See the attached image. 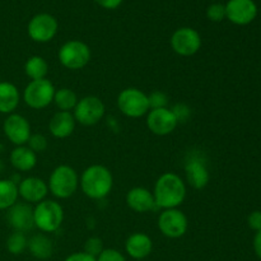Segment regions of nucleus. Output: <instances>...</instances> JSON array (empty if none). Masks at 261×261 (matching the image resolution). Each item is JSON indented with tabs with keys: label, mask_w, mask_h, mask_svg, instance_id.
Returning a JSON list of instances; mask_svg holds the SVG:
<instances>
[{
	"label": "nucleus",
	"mask_w": 261,
	"mask_h": 261,
	"mask_svg": "<svg viewBox=\"0 0 261 261\" xmlns=\"http://www.w3.org/2000/svg\"><path fill=\"white\" fill-rule=\"evenodd\" d=\"M177 120L171 109H154L149 110L147 114V126L150 133L158 137H165L171 134L177 126Z\"/></svg>",
	"instance_id": "nucleus-14"
},
{
	"label": "nucleus",
	"mask_w": 261,
	"mask_h": 261,
	"mask_svg": "<svg viewBox=\"0 0 261 261\" xmlns=\"http://www.w3.org/2000/svg\"><path fill=\"white\" fill-rule=\"evenodd\" d=\"M75 119L71 112L58 111L48 122V132L54 138L65 139L70 137L75 130Z\"/></svg>",
	"instance_id": "nucleus-20"
},
{
	"label": "nucleus",
	"mask_w": 261,
	"mask_h": 261,
	"mask_svg": "<svg viewBox=\"0 0 261 261\" xmlns=\"http://www.w3.org/2000/svg\"><path fill=\"white\" fill-rule=\"evenodd\" d=\"M96 259L97 261H126L124 255L116 249H103Z\"/></svg>",
	"instance_id": "nucleus-33"
},
{
	"label": "nucleus",
	"mask_w": 261,
	"mask_h": 261,
	"mask_svg": "<svg viewBox=\"0 0 261 261\" xmlns=\"http://www.w3.org/2000/svg\"><path fill=\"white\" fill-rule=\"evenodd\" d=\"M206 17L212 22H222L226 18V5L221 3H214L206 9Z\"/></svg>",
	"instance_id": "nucleus-29"
},
{
	"label": "nucleus",
	"mask_w": 261,
	"mask_h": 261,
	"mask_svg": "<svg viewBox=\"0 0 261 261\" xmlns=\"http://www.w3.org/2000/svg\"><path fill=\"white\" fill-rule=\"evenodd\" d=\"M7 212L8 223L15 232L25 233L35 227L33 208L28 203H18L17 201Z\"/></svg>",
	"instance_id": "nucleus-16"
},
{
	"label": "nucleus",
	"mask_w": 261,
	"mask_h": 261,
	"mask_svg": "<svg viewBox=\"0 0 261 261\" xmlns=\"http://www.w3.org/2000/svg\"><path fill=\"white\" fill-rule=\"evenodd\" d=\"M18 194L28 204H37L45 200L48 194V186L42 178L30 176L18 184Z\"/></svg>",
	"instance_id": "nucleus-17"
},
{
	"label": "nucleus",
	"mask_w": 261,
	"mask_h": 261,
	"mask_svg": "<svg viewBox=\"0 0 261 261\" xmlns=\"http://www.w3.org/2000/svg\"><path fill=\"white\" fill-rule=\"evenodd\" d=\"M148 101H149L150 110L154 109H165L168 105L167 94L161 91H154L148 94Z\"/></svg>",
	"instance_id": "nucleus-30"
},
{
	"label": "nucleus",
	"mask_w": 261,
	"mask_h": 261,
	"mask_svg": "<svg viewBox=\"0 0 261 261\" xmlns=\"http://www.w3.org/2000/svg\"><path fill=\"white\" fill-rule=\"evenodd\" d=\"M3 132H4L7 139L10 143H13L15 147L27 144L28 139L32 135L30 121L24 116L14 114V112L8 115L7 119L4 120Z\"/></svg>",
	"instance_id": "nucleus-12"
},
{
	"label": "nucleus",
	"mask_w": 261,
	"mask_h": 261,
	"mask_svg": "<svg viewBox=\"0 0 261 261\" xmlns=\"http://www.w3.org/2000/svg\"><path fill=\"white\" fill-rule=\"evenodd\" d=\"M105 103L97 96H86L78 99V103L73 110L75 121L84 126H93L98 124L105 116Z\"/></svg>",
	"instance_id": "nucleus-8"
},
{
	"label": "nucleus",
	"mask_w": 261,
	"mask_h": 261,
	"mask_svg": "<svg viewBox=\"0 0 261 261\" xmlns=\"http://www.w3.org/2000/svg\"><path fill=\"white\" fill-rule=\"evenodd\" d=\"M18 185L12 180H0V211H8L18 200Z\"/></svg>",
	"instance_id": "nucleus-25"
},
{
	"label": "nucleus",
	"mask_w": 261,
	"mask_h": 261,
	"mask_svg": "<svg viewBox=\"0 0 261 261\" xmlns=\"http://www.w3.org/2000/svg\"><path fill=\"white\" fill-rule=\"evenodd\" d=\"M27 147L30 148V149H32L33 152L37 154V153H42L47 149L48 142H47V139H46L45 135L32 134L30 137V139H28Z\"/></svg>",
	"instance_id": "nucleus-28"
},
{
	"label": "nucleus",
	"mask_w": 261,
	"mask_h": 261,
	"mask_svg": "<svg viewBox=\"0 0 261 261\" xmlns=\"http://www.w3.org/2000/svg\"><path fill=\"white\" fill-rule=\"evenodd\" d=\"M55 87L47 78L31 81L23 91V101L33 110L46 109L54 102Z\"/></svg>",
	"instance_id": "nucleus-7"
},
{
	"label": "nucleus",
	"mask_w": 261,
	"mask_h": 261,
	"mask_svg": "<svg viewBox=\"0 0 261 261\" xmlns=\"http://www.w3.org/2000/svg\"><path fill=\"white\" fill-rule=\"evenodd\" d=\"M10 165L19 172H28L37 165V154L27 145L15 147L10 153Z\"/></svg>",
	"instance_id": "nucleus-21"
},
{
	"label": "nucleus",
	"mask_w": 261,
	"mask_h": 261,
	"mask_svg": "<svg viewBox=\"0 0 261 261\" xmlns=\"http://www.w3.org/2000/svg\"><path fill=\"white\" fill-rule=\"evenodd\" d=\"M125 250L130 257L135 260H143L150 255L153 250V241L147 233L135 232L127 237L125 242Z\"/></svg>",
	"instance_id": "nucleus-19"
},
{
	"label": "nucleus",
	"mask_w": 261,
	"mask_h": 261,
	"mask_svg": "<svg viewBox=\"0 0 261 261\" xmlns=\"http://www.w3.org/2000/svg\"><path fill=\"white\" fill-rule=\"evenodd\" d=\"M171 111L175 115L177 122H186L191 115V110L188 105L185 103H177L171 109Z\"/></svg>",
	"instance_id": "nucleus-32"
},
{
	"label": "nucleus",
	"mask_w": 261,
	"mask_h": 261,
	"mask_svg": "<svg viewBox=\"0 0 261 261\" xmlns=\"http://www.w3.org/2000/svg\"><path fill=\"white\" fill-rule=\"evenodd\" d=\"M59 30V23L54 15L47 13L36 14L28 23V36L35 42L45 43L53 40Z\"/></svg>",
	"instance_id": "nucleus-10"
},
{
	"label": "nucleus",
	"mask_w": 261,
	"mask_h": 261,
	"mask_svg": "<svg viewBox=\"0 0 261 261\" xmlns=\"http://www.w3.org/2000/svg\"><path fill=\"white\" fill-rule=\"evenodd\" d=\"M126 204L132 211L137 213H147V212L157 209L154 196L152 191L145 188H133L126 194Z\"/></svg>",
	"instance_id": "nucleus-18"
},
{
	"label": "nucleus",
	"mask_w": 261,
	"mask_h": 261,
	"mask_svg": "<svg viewBox=\"0 0 261 261\" xmlns=\"http://www.w3.org/2000/svg\"><path fill=\"white\" fill-rule=\"evenodd\" d=\"M79 186L84 195L93 200L106 198L114 186L111 171L102 165H92L87 167L79 178Z\"/></svg>",
	"instance_id": "nucleus-2"
},
{
	"label": "nucleus",
	"mask_w": 261,
	"mask_h": 261,
	"mask_svg": "<svg viewBox=\"0 0 261 261\" xmlns=\"http://www.w3.org/2000/svg\"><path fill=\"white\" fill-rule=\"evenodd\" d=\"M158 228L168 239H180L188 232V217L180 209H165L158 217Z\"/></svg>",
	"instance_id": "nucleus-9"
},
{
	"label": "nucleus",
	"mask_w": 261,
	"mask_h": 261,
	"mask_svg": "<svg viewBox=\"0 0 261 261\" xmlns=\"http://www.w3.org/2000/svg\"><path fill=\"white\" fill-rule=\"evenodd\" d=\"M171 47L180 56H193L200 50L201 37L191 27H181L171 36Z\"/></svg>",
	"instance_id": "nucleus-11"
},
{
	"label": "nucleus",
	"mask_w": 261,
	"mask_h": 261,
	"mask_svg": "<svg viewBox=\"0 0 261 261\" xmlns=\"http://www.w3.org/2000/svg\"><path fill=\"white\" fill-rule=\"evenodd\" d=\"M117 107L130 119H139L147 115L150 110L148 94L134 87H129L120 92L117 96Z\"/></svg>",
	"instance_id": "nucleus-5"
},
{
	"label": "nucleus",
	"mask_w": 261,
	"mask_h": 261,
	"mask_svg": "<svg viewBox=\"0 0 261 261\" xmlns=\"http://www.w3.org/2000/svg\"><path fill=\"white\" fill-rule=\"evenodd\" d=\"M94 2L105 9H116L122 4L124 0H94Z\"/></svg>",
	"instance_id": "nucleus-36"
},
{
	"label": "nucleus",
	"mask_w": 261,
	"mask_h": 261,
	"mask_svg": "<svg viewBox=\"0 0 261 261\" xmlns=\"http://www.w3.org/2000/svg\"><path fill=\"white\" fill-rule=\"evenodd\" d=\"M153 196L157 208H178L186 198V185L177 173L165 172L155 181Z\"/></svg>",
	"instance_id": "nucleus-1"
},
{
	"label": "nucleus",
	"mask_w": 261,
	"mask_h": 261,
	"mask_svg": "<svg viewBox=\"0 0 261 261\" xmlns=\"http://www.w3.org/2000/svg\"><path fill=\"white\" fill-rule=\"evenodd\" d=\"M64 261H97L96 257L91 256L87 252L82 251V252H74V254L69 255Z\"/></svg>",
	"instance_id": "nucleus-35"
},
{
	"label": "nucleus",
	"mask_w": 261,
	"mask_h": 261,
	"mask_svg": "<svg viewBox=\"0 0 261 261\" xmlns=\"http://www.w3.org/2000/svg\"><path fill=\"white\" fill-rule=\"evenodd\" d=\"M54 103L59 109V111H73L74 107L78 103V96L70 88H60L55 91Z\"/></svg>",
	"instance_id": "nucleus-26"
},
{
	"label": "nucleus",
	"mask_w": 261,
	"mask_h": 261,
	"mask_svg": "<svg viewBox=\"0 0 261 261\" xmlns=\"http://www.w3.org/2000/svg\"><path fill=\"white\" fill-rule=\"evenodd\" d=\"M24 73L31 81L45 79L48 73V64L42 56L33 55L27 59L24 64Z\"/></svg>",
	"instance_id": "nucleus-24"
},
{
	"label": "nucleus",
	"mask_w": 261,
	"mask_h": 261,
	"mask_svg": "<svg viewBox=\"0 0 261 261\" xmlns=\"http://www.w3.org/2000/svg\"><path fill=\"white\" fill-rule=\"evenodd\" d=\"M247 224H249L250 228L254 229V231H261V212H252L249 216V218H247Z\"/></svg>",
	"instance_id": "nucleus-34"
},
{
	"label": "nucleus",
	"mask_w": 261,
	"mask_h": 261,
	"mask_svg": "<svg viewBox=\"0 0 261 261\" xmlns=\"http://www.w3.org/2000/svg\"><path fill=\"white\" fill-rule=\"evenodd\" d=\"M102 251H103V242L99 237H89L84 244V252L91 256L97 257Z\"/></svg>",
	"instance_id": "nucleus-31"
},
{
	"label": "nucleus",
	"mask_w": 261,
	"mask_h": 261,
	"mask_svg": "<svg viewBox=\"0 0 261 261\" xmlns=\"http://www.w3.org/2000/svg\"><path fill=\"white\" fill-rule=\"evenodd\" d=\"M19 101L20 93L17 87L10 82H0V114H13Z\"/></svg>",
	"instance_id": "nucleus-22"
},
{
	"label": "nucleus",
	"mask_w": 261,
	"mask_h": 261,
	"mask_svg": "<svg viewBox=\"0 0 261 261\" xmlns=\"http://www.w3.org/2000/svg\"><path fill=\"white\" fill-rule=\"evenodd\" d=\"M257 15L254 0H229L226 4V18L237 25L251 23Z\"/></svg>",
	"instance_id": "nucleus-15"
},
{
	"label": "nucleus",
	"mask_w": 261,
	"mask_h": 261,
	"mask_svg": "<svg viewBox=\"0 0 261 261\" xmlns=\"http://www.w3.org/2000/svg\"><path fill=\"white\" fill-rule=\"evenodd\" d=\"M27 249L33 257L40 260H46L51 257L54 251L53 241L43 233H38L31 237L28 240Z\"/></svg>",
	"instance_id": "nucleus-23"
},
{
	"label": "nucleus",
	"mask_w": 261,
	"mask_h": 261,
	"mask_svg": "<svg viewBox=\"0 0 261 261\" xmlns=\"http://www.w3.org/2000/svg\"><path fill=\"white\" fill-rule=\"evenodd\" d=\"M185 173L189 185L193 186L196 190H201V189L205 188L211 180L205 160L200 153H193V154L190 153L189 154L185 162Z\"/></svg>",
	"instance_id": "nucleus-13"
},
{
	"label": "nucleus",
	"mask_w": 261,
	"mask_h": 261,
	"mask_svg": "<svg viewBox=\"0 0 261 261\" xmlns=\"http://www.w3.org/2000/svg\"><path fill=\"white\" fill-rule=\"evenodd\" d=\"M254 251L256 254L257 257L261 259V231H257L256 234L254 237Z\"/></svg>",
	"instance_id": "nucleus-37"
},
{
	"label": "nucleus",
	"mask_w": 261,
	"mask_h": 261,
	"mask_svg": "<svg viewBox=\"0 0 261 261\" xmlns=\"http://www.w3.org/2000/svg\"><path fill=\"white\" fill-rule=\"evenodd\" d=\"M58 58L64 68L69 70H79L88 65L91 60V48L83 41L70 40L61 46Z\"/></svg>",
	"instance_id": "nucleus-6"
},
{
	"label": "nucleus",
	"mask_w": 261,
	"mask_h": 261,
	"mask_svg": "<svg viewBox=\"0 0 261 261\" xmlns=\"http://www.w3.org/2000/svg\"><path fill=\"white\" fill-rule=\"evenodd\" d=\"M33 221L43 233H53L61 227L64 221V209L58 201L45 200L36 204L33 208Z\"/></svg>",
	"instance_id": "nucleus-3"
},
{
	"label": "nucleus",
	"mask_w": 261,
	"mask_h": 261,
	"mask_svg": "<svg viewBox=\"0 0 261 261\" xmlns=\"http://www.w3.org/2000/svg\"><path fill=\"white\" fill-rule=\"evenodd\" d=\"M28 239L22 232H13L7 240V250L13 255H20L27 250Z\"/></svg>",
	"instance_id": "nucleus-27"
},
{
	"label": "nucleus",
	"mask_w": 261,
	"mask_h": 261,
	"mask_svg": "<svg viewBox=\"0 0 261 261\" xmlns=\"http://www.w3.org/2000/svg\"><path fill=\"white\" fill-rule=\"evenodd\" d=\"M48 191L58 199H68L79 188V176L73 167L60 165L51 172L48 178Z\"/></svg>",
	"instance_id": "nucleus-4"
}]
</instances>
